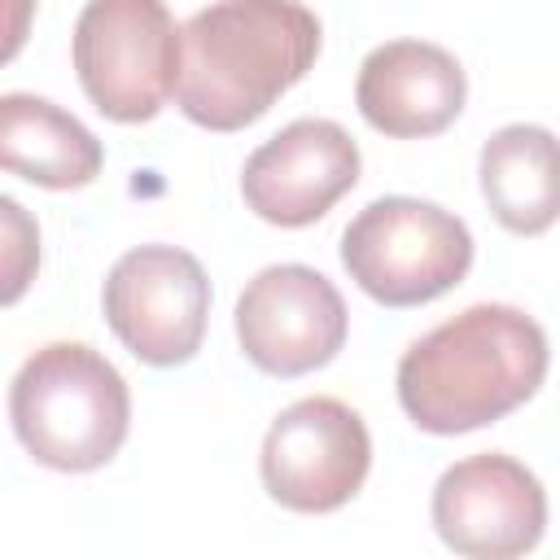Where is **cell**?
<instances>
[{
  "instance_id": "7",
  "label": "cell",
  "mask_w": 560,
  "mask_h": 560,
  "mask_svg": "<svg viewBox=\"0 0 560 560\" xmlns=\"http://www.w3.org/2000/svg\"><path fill=\"white\" fill-rule=\"evenodd\" d=\"M105 324L149 368H179L201 350L210 319L206 267L179 245L127 249L101 289Z\"/></svg>"
},
{
  "instance_id": "4",
  "label": "cell",
  "mask_w": 560,
  "mask_h": 560,
  "mask_svg": "<svg viewBox=\"0 0 560 560\" xmlns=\"http://www.w3.org/2000/svg\"><path fill=\"white\" fill-rule=\"evenodd\" d=\"M341 267L381 306H424L468 276L472 232L433 201L376 197L346 223Z\"/></svg>"
},
{
  "instance_id": "5",
  "label": "cell",
  "mask_w": 560,
  "mask_h": 560,
  "mask_svg": "<svg viewBox=\"0 0 560 560\" xmlns=\"http://www.w3.org/2000/svg\"><path fill=\"white\" fill-rule=\"evenodd\" d=\"M74 74L109 122H149L179 79V26L166 0H88L74 22Z\"/></svg>"
},
{
  "instance_id": "11",
  "label": "cell",
  "mask_w": 560,
  "mask_h": 560,
  "mask_svg": "<svg viewBox=\"0 0 560 560\" xmlns=\"http://www.w3.org/2000/svg\"><path fill=\"white\" fill-rule=\"evenodd\" d=\"M468 101L464 66L424 39L376 44L354 79V105L368 127L394 140H424L446 131Z\"/></svg>"
},
{
  "instance_id": "13",
  "label": "cell",
  "mask_w": 560,
  "mask_h": 560,
  "mask_svg": "<svg viewBox=\"0 0 560 560\" xmlns=\"http://www.w3.org/2000/svg\"><path fill=\"white\" fill-rule=\"evenodd\" d=\"M481 197L516 236H542L560 214L556 136L538 122H508L481 144Z\"/></svg>"
},
{
  "instance_id": "10",
  "label": "cell",
  "mask_w": 560,
  "mask_h": 560,
  "mask_svg": "<svg viewBox=\"0 0 560 560\" xmlns=\"http://www.w3.org/2000/svg\"><path fill=\"white\" fill-rule=\"evenodd\" d=\"M359 144L332 118H293L241 166L245 206L276 228H311L359 184Z\"/></svg>"
},
{
  "instance_id": "1",
  "label": "cell",
  "mask_w": 560,
  "mask_h": 560,
  "mask_svg": "<svg viewBox=\"0 0 560 560\" xmlns=\"http://www.w3.org/2000/svg\"><path fill=\"white\" fill-rule=\"evenodd\" d=\"M547 332L534 315L477 302L402 350L398 402L424 433H472L529 402L547 381Z\"/></svg>"
},
{
  "instance_id": "2",
  "label": "cell",
  "mask_w": 560,
  "mask_h": 560,
  "mask_svg": "<svg viewBox=\"0 0 560 560\" xmlns=\"http://www.w3.org/2000/svg\"><path fill=\"white\" fill-rule=\"evenodd\" d=\"M319 57V18L302 0H214L179 26L175 105L206 131L258 122Z\"/></svg>"
},
{
  "instance_id": "12",
  "label": "cell",
  "mask_w": 560,
  "mask_h": 560,
  "mask_svg": "<svg viewBox=\"0 0 560 560\" xmlns=\"http://www.w3.org/2000/svg\"><path fill=\"white\" fill-rule=\"evenodd\" d=\"M101 166H105L101 140L70 109L31 92L0 96V171L66 192L92 184Z\"/></svg>"
},
{
  "instance_id": "9",
  "label": "cell",
  "mask_w": 560,
  "mask_h": 560,
  "mask_svg": "<svg viewBox=\"0 0 560 560\" xmlns=\"http://www.w3.org/2000/svg\"><path fill=\"white\" fill-rule=\"evenodd\" d=\"M433 529L468 560H512L538 547L547 529L542 481L503 451L455 459L433 486Z\"/></svg>"
},
{
  "instance_id": "14",
  "label": "cell",
  "mask_w": 560,
  "mask_h": 560,
  "mask_svg": "<svg viewBox=\"0 0 560 560\" xmlns=\"http://www.w3.org/2000/svg\"><path fill=\"white\" fill-rule=\"evenodd\" d=\"M39 276V223L35 214L0 192V306L26 298Z\"/></svg>"
},
{
  "instance_id": "3",
  "label": "cell",
  "mask_w": 560,
  "mask_h": 560,
  "mask_svg": "<svg viewBox=\"0 0 560 560\" xmlns=\"http://www.w3.org/2000/svg\"><path fill=\"white\" fill-rule=\"evenodd\" d=\"M9 420L35 464L52 472H96L127 442L131 389L88 341H48L18 368Z\"/></svg>"
},
{
  "instance_id": "6",
  "label": "cell",
  "mask_w": 560,
  "mask_h": 560,
  "mask_svg": "<svg viewBox=\"0 0 560 560\" xmlns=\"http://www.w3.org/2000/svg\"><path fill=\"white\" fill-rule=\"evenodd\" d=\"M372 468V433L354 407L328 394L298 398L284 407L258 455L262 490L289 512H337L346 508Z\"/></svg>"
},
{
  "instance_id": "8",
  "label": "cell",
  "mask_w": 560,
  "mask_h": 560,
  "mask_svg": "<svg viewBox=\"0 0 560 560\" xmlns=\"http://www.w3.org/2000/svg\"><path fill=\"white\" fill-rule=\"evenodd\" d=\"M346 302L337 284L306 262L262 267L236 298V341L267 376H306L346 346Z\"/></svg>"
},
{
  "instance_id": "15",
  "label": "cell",
  "mask_w": 560,
  "mask_h": 560,
  "mask_svg": "<svg viewBox=\"0 0 560 560\" xmlns=\"http://www.w3.org/2000/svg\"><path fill=\"white\" fill-rule=\"evenodd\" d=\"M35 22V0H0V66H9L31 35Z\"/></svg>"
}]
</instances>
